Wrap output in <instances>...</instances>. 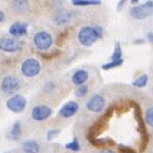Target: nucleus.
I'll return each mask as SVG.
<instances>
[{
    "label": "nucleus",
    "instance_id": "30",
    "mask_svg": "<svg viewBox=\"0 0 153 153\" xmlns=\"http://www.w3.org/2000/svg\"><path fill=\"white\" fill-rule=\"evenodd\" d=\"M143 42H144V40H135L134 43H135V45H138V43H143Z\"/></svg>",
    "mask_w": 153,
    "mask_h": 153
},
{
    "label": "nucleus",
    "instance_id": "16",
    "mask_svg": "<svg viewBox=\"0 0 153 153\" xmlns=\"http://www.w3.org/2000/svg\"><path fill=\"white\" fill-rule=\"evenodd\" d=\"M12 8L18 13H25L29 9V2L28 0H13Z\"/></svg>",
    "mask_w": 153,
    "mask_h": 153
},
{
    "label": "nucleus",
    "instance_id": "5",
    "mask_svg": "<svg viewBox=\"0 0 153 153\" xmlns=\"http://www.w3.org/2000/svg\"><path fill=\"white\" fill-rule=\"evenodd\" d=\"M23 42L19 38L16 37H2L0 38V50L8 52V53H15L22 49Z\"/></svg>",
    "mask_w": 153,
    "mask_h": 153
},
{
    "label": "nucleus",
    "instance_id": "22",
    "mask_svg": "<svg viewBox=\"0 0 153 153\" xmlns=\"http://www.w3.org/2000/svg\"><path fill=\"white\" fill-rule=\"evenodd\" d=\"M122 49L120 46V42H117L114 47V51L111 54V60H119V59H123L122 58Z\"/></svg>",
    "mask_w": 153,
    "mask_h": 153
},
{
    "label": "nucleus",
    "instance_id": "4",
    "mask_svg": "<svg viewBox=\"0 0 153 153\" xmlns=\"http://www.w3.org/2000/svg\"><path fill=\"white\" fill-rule=\"evenodd\" d=\"M27 99L19 93H16L6 101V107L12 113H21L27 107Z\"/></svg>",
    "mask_w": 153,
    "mask_h": 153
},
{
    "label": "nucleus",
    "instance_id": "23",
    "mask_svg": "<svg viewBox=\"0 0 153 153\" xmlns=\"http://www.w3.org/2000/svg\"><path fill=\"white\" fill-rule=\"evenodd\" d=\"M144 120H146L148 126L153 128V107H150L146 109V113H144Z\"/></svg>",
    "mask_w": 153,
    "mask_h": 153
},
{
    "label": "nucleus",
    "instance_id": "10",
    "mask_svg": "<svg viewBox=\"0 0 153 153\" xmlns=\"http://www.w3.org/2000/svg\"><path fill=\"white\" fill-rule=\"evenodd\" d=\"M78 111H79V104L76 103V101H69L60 108L58 114H59V117H61L63 119H68L76 114Z\"/></svg>",
    "mask_w": 153,
    "mask_h": 153
},
{
    "label": "nucleus",
    "instance_id": "19",
    "mask_svg": "<svg viewBox=\"0 0 153 153\" xmlns=\"http://www.w3.org/2000/svg\"><path fill=\"white\" fill-rule=\"evenodd\" d=\"M72 4L74 6H97L100 4V0H72Z\"/></svg>",
    "mask_w": 153,
    "mask_h": 153
},
{
    "label": "nucleus",
    "instance_id": "24",
    "mask_svg": "<svg viewBox=\"0 0 153 153\" xmlns=\"http://www.w3.org/2000/svg\"><path fill=\"white\" fill-rule=\"evenodd\" d=\"M60 133H61V130H60V129H52V130L48 131V133H47V140H48V141H51L52 139L57 138Z\"/></svg>",
    "mask_w": 153,
    "mask_h": 153
},
{
    "label": "nucleus",
    "instance_id": "2",
    "mask_svg": "<svg viewBox=\"0 0 153 153\" xmlns=\"http://www.w3.org/2000/svg\"><path fill=\"white\" fill-rule=\"evenodd\" d=\"M21 88V80L15 74H7L0 82V91L4 96L11 97Z\"/></svg>",
    "mask_w": 153,
    "mask_h": 153
},
{
    "label": "nucleus",
    "instance_id": "26",
    "mask_svg": "<svg viewBox=\"0 0 153 153\" xmlns=\"http://www.w3.org/2000/svg\"><path fill=\"white\" fill-rule=\"evenodd\" d=\"M126 0H120L118 4V10H121L123 8V6L126 4Z\"/></svg>",
    "mask_w": 153,
    "mask_h": 153
},
{
    "label": "nucleus",
    "instance_id": "3",
    "mask_svg": "<svg viewBox=\"0 0 153 153\" xmlns=\"http://www.w3.org/2000/svg\"><path fill=\"white\" fill-rule=\"evenodd\" d=\"M41 71V65L35 58H28L20 65V72L26 78H35Z\"/></svg>",
    "mask_w": 153,
    "mask_h": 153
},
{
    "label": "nucleus",
    "instance_id": "31",
    "mask_svg": "<svg viewBox=\"0 0 153 153\" xmlns=\"http://www.w3.org/2000/svg\"><path fill=\"white\" fill-rule=\"evenodd\" d=\"M139 0H131V4H138Z\"/></svg>",
    "mask_w": 153,
    "mask_h": 153
},
{
    "label": "nucleus",
    "instance_id": "28",
    "mask_svg": "<svg viewBox=\"0 0 153 153\" xmlns=\"http://www.w3.org/2000/svg\"><path fill=\"white\" fill-rule=\"evenodd\" d=\"M100 153H115V152L111 149H104V150H102Z\"/></svg>",
    "mask_w": 153,
    "mask_h": 153
},
{
    "label": "nucleus",
    "instance_id": "29",
    "mask_svg": "<svg viewBox=\"0 0 153 153\" xmlns=\"http://www.w3.org/2000/svg\"><path fill=\"white\" fill-rule=\"evenodd\" d=\"M4 13L2 11H0V21H4Z\"/></svg>",
    "mask_w": 153,
    "mask_h": 153
},
{
    "label": "nucleus",
    "instance_id": "25",
    "mask_svg": "<svg viewBox=\"0 0 153 153\" xmlns=\"http://www.w3.org/2000/svg\"><path fill=\"white\" fill-rule=\"evenodd\" d=\"M54 89H56L54 83H52V82H47L45 84V87H43V91L46 92V93H52L54 91Z\"/></svg>",
    "mask_w": 153,
    "mask_h": 153
},
{
    "label": "nucleus",
    "instance_id": "15",
    "mask_svg": "<svg viewBox=\"0 0 153 153\" xmlns=\"http://www.w3.org/2000/svg\"><path fill=\"white\" fill-rule=\"evenodd\" d=\"M23 153H40V144L35 140H27L21 146Z\"/></svg>",
    "mask_w": 153,
    "mask_h": 153
},
{
    "label": "nucleus",
    "instance_id": "6",
    "mask_svg": "<svg viewBox=\"0 0 153 153\" xmlns=\"http://www.w3.org/2000/svg\"><path fill=\"white\" fill-rule=\"evenodd\" d=\"M130 16L137 20H143L153 13V0H149L146 4L135 6L130 9Z\"/></svg>",
    "mask_w": 153,
    "mask_h": 153
},
{
    "label": "nucleus",
    "instance_id": "18",
    "mask_svg": "<svg viewBox=\"0 0 153 153\" xmlns=\"http://www.w3.org/2000/svg\"><path fill=\"white\" fill-rule=\"evenodd\" d=\"M89 92V87L87 84H81V85H78L74 90V96L76 98H83L88 94Z\"/></svg>",
    "mask_w": 153,
    "mask_h": 153
},
{
    "label": "nucleus",
    "instance_id": "20",
    "mask_svg": "<svg viewBox=\"0 0 153 153\" xmlns=\"http://www.w3.org/2000/svg\"><path fill=\"white\" fill-rule=\"evenodd\" d=\"M123 65V59H119V60H111L108 63H104L102 65V70H111L113 68H118L120 65Z\"/></svg>",
    "mask_w": 153,
    "mask_h": 153
},
{
    "label": "nucleus",
    "instance_id": "13",
    "mask_svg": "<svg viewBox=\"0 0 153 153\" xmlns=\"http://www.w3.org/2000/svg\"><path fill=\"white\" fill-rule=\"evenodd\" d=\"M89 79V72L85 69H78L74 71V73L71 76V82H72L76 87L81 85V84H85V82Z\"/></svg>",
    "mask_w": 153,
    "mask_h": 153
},
{
    "label": "nucleus",
    "instance_id": "32",
    "mask_svg": "<svg viewBox=\"0 0 153 153\" xmlns=\"http://www.w3.org/2000/svg\"><path fill=\"white\" fill-rule=\"evenodd\" d=\"M0 22H1V21H0Z\"/></svg>",
    "mask_w": 153,
    "mask_h": 153
},
{
    "label": "nucleus",
    "instance_id": "1",
    "mask_svg": "<svg viewBox=\"0 0 153 153\" xmlns=\"http://www.w3.org/2000/svg\"><path fill=\"white\" fill-rule=\"evenodd\" d=\"M103 37V29L99 26H85L78 32V40L82 46L91 47Z\"/></svg>",
    "mask_w": 153,
    "mask_h": 153
},
{
    "label": "nucleus",
    "instance_id": "14",
    "mask_svg": "<svg viewBox=\"0 0 153 153\" xmlns=\"http://www.w3.org/2000/svg\"><path fill=\"white\" fill-rule=\"evenodd\" d=\"M71 12L68 10H60V11L56 12V15L53 16V22L58 26H62L65 25L67 22H69L71 19Z\"/></svg>",
    "mask_w": 153,
    "mask_h": 153
},
{
    "label": "nucleus",
    "instance_id": "8",
    "mask_svg": "<svg viewBox=\"0 0 153 153\" xmlns=\"http://www.w3.org/2000/svg\"><path fill=\"white\" fill-rule=\"evenodd\" d=\"M53 110L46 104H38L35 105L31 110V118L37 122H42L46 121L52 115Z\"/></svg>",
    "mask_w": 153,
    "mask_h": 153
},
{
    "label": "nucleus",
    "instance_id": "27",
    "mask_svg": "<svg viewBox=\"0 0 153 153\" xmlns=\"http://www.w3.org/2000/svg\"><path fill=\"white\" fill-rule=\"evenodd\" d=\"M146 38H148L150 43H152L153 45V32H149V33L146 35Z\"/></svg>",
    "mask_w": 153,
    "mask_h": 153
},
{
    "label": "nucleus",
    "instance_id": "21",
    "mask_svg": "<svg viewBox=\"0 0 153 153\" xmlns=\"http://www.w3.org/2000/svg\"><path fill=\"white\" fill-rule=\"evenodd\" d=\"M65 149L70 150V151H73V152H78V151H80L81 146H80L79 141H78V139L74 138L72 141H70L69 143H67V144H65Z\"/></svg>",
    "mask_w": 153,
    "mask_h": 153
},
{
    "label": "nucleus",
    "instance_id": "17",
    "mask_svg": "<svg viewBox=\"0 0 153 153\" xmlns=\"http://www.w3.org/2000/svg\"><path fill=\"white\" fill-rule=\"evenodd\" d=\"M148 82H149V76H148V74L144 73V74H141L139 78H137L132 82V85L135 87V88H144L148 84Z\"/></svg>",
    "mask_w": 153,
    "mask_h": 153
},
{
    "label": "nucleus",
    "instance_id": "12",
    "mask_svg": "<svg viewBox=\"0 0 153 153\" xmlns=\"http://www.w3.org/2000/svg\"><path fill=\"white\" fill-rule=\"evenodd\" d=\"M22 134V126H21V122L19 120H17L13 122L12 126L10 128V130L7 132V139L10 141H18L21 138Z\"/></svg>",
    "mask_w": 153,
    "mask_h": 153
},
{
    "label": "nucleus",
    "instance_id": "11",
    "mask_svg": "<svg viewBox=\"0 0 153 153\" xmlns=\"http://www.w3.org/2000/svg\"><path fill=\"white\" fill-rule=\"evenodd\" d=\"M9 33L12 37L16 38H21L28 35V23L22 22V21H17L12 23L9 28Z\"/></svg>",
    "mask_w": 153,
    "mask_h": 153
},
{
    "label": "nucleus",
    "instance_id": "7",
    "mask_svg": "<svg viewBox=\"0 0 153 153\" xmlns=\"http://www.w3.org/2000/svg\"><path fill=\"white\" fill-rule=\"evenodd\" d=\"M53 43V39L50 33L46 31H39L33 37V45L39 51H47L49 50Z\"/></svg>",
    "mask_w": 153,
    "mask_h": 153
},
{
    "label": "nucleus",
    "instance_id": "9",
    "mask_svg": "<svg viewBox=\"0 0 153 153\" xmlns=\"http://www.w3.org/2000/svg\"><path fill=\"white\" fill-rule=\"evenodd\" d=\"M85 107L90 112L99 113L105 108V99L103 96H101L100 93H96L87 101Z\"/></svg>",
    "mask_w": 153,
    "mask_h": 153
}]
</instances>
